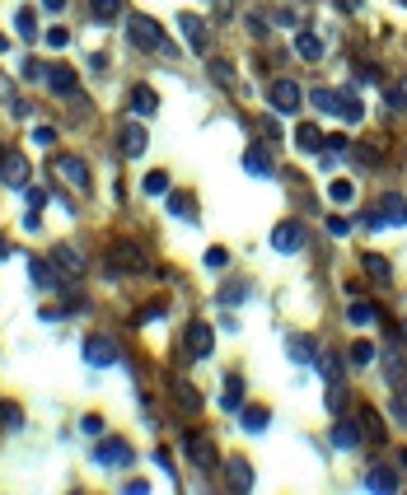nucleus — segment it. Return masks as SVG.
<instances>
[{
	"instance_id": "1",
	"label": "nucleus",
	"mask_w": 407,
	"mask_h": 495,
	"mask_svg": "<svg viewBox=\"0 0 407 495\" xmlns=\"http://www.w3.org/2000/svg\"><path fill=\"white\" fill-rule=\"evenodd\" d=\"M103 271H108V280H117V276H145V252H141V243H112Z\"/></svg>"
},
{
	"instance_id": "2",
	"label": "nucleus",
	"mask_w": 407,
	"mask_h": 495,
	"mask_svg": "<svg viewBox=\"0 0 407 495\" xmlns=\"http://www.w3.org/2000/svg\"><path fill=\"white\" fill-rule=\"evenodd\" d=\"M126 38H131V47H141V52H169L164 29H159L155 19H145V15H131V19H126Z\"/></svg>"
},
{
	"instance_id": "3",
	"label": "nucleus",
	"mask_w": 407,
	"mask_h": 495,
	"mask_svg": "<svg viewBox=\"0 0 407 495\" xmlns=\"http://www.w3.org/2000/svg\"><path fill=\"white\" fill-rule=\"evenodd\" d=\"M183 449H188L192 467H202V472H220V453H216V444H211L206 434L188 430V434H183Z\"/></svg>"
},
{
	"instance_id": "4",
	"label": "nucleus",
	"mask_w": 407,
	"mask_h": 495,
	"mask_svg": "<svg viewBox=\"0 0 407 495\" xmlns=\"http://www.w3.org/2000/svg\"><path fill=\"white\" fill-rule=\"evenodd\" d=\"M267 103H272V112L290 117V112H299V103H304V89H299L295 79H276L272 93H267Z\"/></svg>"
},
{
	"instance_id": "5",
	"label": "nucleus",
	"mask_w": 407,
	"mask_h": 495,
	"mask_svg": "<svg viewBox=\"0 0 407 495\" xmlns=\"http://www.w3.org/2000/svg\"><path fill=\"white\" fill-rule=\"evenodd\" d=\"M304 243H309V234H304V224H295V220H281V224L272 229V247H276V252H299Z\"/></svg>"
},
{
	"instance_id": "6",
	"label": "nucleus",
	"mask_w": 407,
	"mask_h": 495,
	"mask_svg": "<svg viewBox=\"0 0 407 495\" xmlns=\"http://www.w3.org/2000/svg\"><path fill=\"white\" fill-rule=\"evenodd\" d=\"M94 458L103 467H131V458H136V453H131V444H126V439H108V444H98L94 449Z\"/></svg>"
},
{
	"instance_id": "7",
	"label": "nucleus",
	"mask_w": 407,
	"mask_h": 495,
	"mask_svg": "<svg viewBox=\"0 0 407 495\" xmlns=\"http://www.w3.org/2000/svg\"><path fill=\"white\" fill-rule=\"evenodd\" d=\"M0 183L5 187H29V159L19 155V150L0 159Z\"/></svg>"
},
{
	"instance_id": "8",
	"label": "nucleus",
	"mask_w": 407,
	"mask_h": 495,
	"mask_svg": "<svg viewBox=\"0 0 407 495\" xmlns=\"http://www.w3.org/2000/svg\"><path fill=\"white\" fill-rule=\"evenodd\" d=\"M84 360H89L94 370H103V365H117V346H112L108 337H84Z\"/></svg>"
},
{
	"instance_id": "9",
	"label": "nucleus",
	"mask_w": 407,
	"mask_h": 495,
	"mask_svg": "<svg viewBox=\"0 0 407 495\" xmlns=\"http://www.w3.org/2000/svg\"><path fill=\"white\" fill-rule=\"evenodd\" d=\"M117 145H122V155H126V159H141V155H145V145H150V131H145L141 122H131V126H122Z\"/></svg>"
},
{
	"instance_id": "10",
	"label": "nucleus",
	"mask_w": 407,
	"mask_h": 495,
	"mask_svg": "<svg viewBox=\"0 0 407 495\" xmlns=\"http://www.w3.org/2000/svg\"><path fill=\"white\" fill-rule=\"evenodd\" d=\"M52 169L61 173L66 183H75L80 192H89V169H84V159H75V155H57V164Z\"/></svg>"
},
{
	"instance_id": "11",
	"label": "nucleus",
	"mask_w": 407,
	"mask_h": 495,
	"mask_svg": "<svg viewBox=\"0 0 407 495\" xmlns=\"http://www.w3.org/2000/svg\"><path fill=\"white\" fill-rule=\"evenodd\" d=\"M211 346H216L211 323H192V327H188V356H192V360H206V356H211Z\"/></svg>"
},
{
	"instance_id": "12",
	"label": "nucleus",
	"mask_w": 407,
	"mask_h": 495,
	"mask_svg": "<svg viewBox=\"0 0 407 495\" xmlns=\"http://www.w3.org/2000/svg\"><path fill=\"white\" fill-rule=\"evenodd\" d=\"M178 33L188 38V47L197 52V56H206V24L197 15H178Z\"/></svg>"
},
{
	"instance_id": "13",
	"label": "nucleus",
	"mask_w": 407,
	"mask_h": 495,
	"mask_svg": "<svg viewBox=\"0 0 407 495\" xmlns=\"http://www.w3.org/2000/svg\"><path fill=\"white\" fill-rule=\"evenodd\" d=\"M47 84H52V93H57V98H80L75 75H71L66 66H52V70H47Z\"/></svg>"
},
{
	"instance_id": "14",
	"label": "nucleus",
	"mask_w": 407,
	"mask_h": 495,
	"mask_svg": "<svg viewBox=\"0 0 407 495\" xmlns=\"http://www.w3.org/2000/svg\"><path fill=\"white\" fill-rule=\"evenodd\" d=\"M337 117L356 126L360 117H365V103H360V98H356V93H351V89H337Z\"/></svg>"
},
{
	"instance_id": "15",
	"label": "nucleus",
	"mask_w": 407,
	"mask_h": 495,
	"mask_svg": "<svg viewBox=\"0 0 407 495\" xmlns=\"http://www.w3.org/2000/svg\"><path fill=\"white\" fill-rule=\"evenodd\" d=\"M155 108H159L155 89H150V84H136V89H131V112H136V117H155Z\"/></svg>"
},
{
	"instance_id": "16",
	"label": "nucleus",
	"mask_w": 407,
	"mask_h": 495,
	"mask_svg": "<svg viewBox=\"0 0 407 495\" xmlns=\"http://www.w3.org/2000/svg\"><path fill=\"white\" fill-rule=\"evenodd\" d=\"M244 169L253 173V178H272V155H267V150H258V145H253V150H244Z\"/></svg>"
},
{
	"instance_id": "17",
	"label": "nucleus",
	"mask_w": 407,
	"mask_h": 495,
	"mask_svg": "<svg viewBox=\"0 0 407 495\" xmlns=\"http://www.w3.org/2000/svg\"><path fill=\"white\" fill-rule=\"evenodd\" d=\"M295 56H299V61H323V38L295 33Z\"/></svg>"
},
{
	"instance_id": "18",
	"label": "nucleus",
	"mask_w": 407,
	"mask_h": 495,
	"mask_svg": "<svg viewBox=\"0 0 407 495\" xmlns=\"http://www.w3.org/2000/svg\"><path fill=\"white\" fill-rule=\"evenodd\" d=\"M346 323H351V327H375L379 323V309H375V304H365V299H356V304L346 309Z\"/></svg>"
},
{
	"instance_id": "19",
	"label": "nucleus",
	"mask_w": 407,
	"mask_h": 495,
	"mask_svg": "<svg viewBox=\"0 0 407 495\" xmlns=\"http://www.w3.org/2000/svg\"><path fill=\"white\" fill-rule=\"evenodd\" d=\"M225 472H230V486H235V491H253V467L244 463V458H230Z\"/></svg>"
},
{
	"instance_id": "20",
	"label": "nucleus",
	"mask_w": 407,
	"mask_h": 495,
	"mask_svg": "<svg viewBox=\"0 0 407 495\" xmlns=\"http://www.w3.org/2000/svg\"><path fill=\"white\" fill-rule=\"evenodd\" d=\"M332 444H337V449H356L360 444V425L356 420H337V425H332Z\"/></svg>"
},
{
	"instance_id": "21",
	"label": "nucleus",
	"mask_w": 407,
	"mask_h": 495,
	"mask_svg": "<svg viewBox=\"0 0 407 495\" xmlns=\"http://www.w3.org/2000/svg\"><path fill=\"white\" fill-rule=\"evenodd\" d=\"M220 406H225V411H239V406H244V379H239V374L225 379V397H220Z\"/></svg>"
},
{
	"instance_id": "22",
	"label": "nucleus",
	"mask_w": 407,
	"mask_h": 495,
	"mask_svg": "<svg viewBox=\"0 0 407 495\" xmlns=\"http://www.w3.org/2000/svg\"><path fill=\"white\" fill-rule=\"evenodd\" d=\"M29 276H33V285H38V290H57V285H61V276H57L47 262H29Z\"/></svg>"
},
{
	"instance_id": "23",
	"label": "nucleus",
	"mask_w": 407,
	"mask_h": 495,
	"mask_svg": "<svg viewBox=\"0 0 407 495\" xmlns=\"http://www.w3.org/2000/svg\"><path fill=\"white\" fill-rule=\"evenodd\" d=\"M379 220H384V224H407V201H403V197H384Z\"/></svg>"
},
{
	"instance_id": "24",
	"label": "nucleus",
	"mask_w": 407,
	"mask_h": 495,
	"mask_svg": "<svg viewBox=\"0 0 407 495\" xmlns=\"http://www.w3.org/2000/svg\"><path fill=\"white\" fill-rule=\"evenodd\" d=\"M365 486H370V491H398V477H393L389 467H370V472H365Z\"/></svg>"
},
{
	"instance_id": "25",
	"label": "nucleus",
	"mask_w": 407,
	"mask_h": 495,
	"mask_svg": "<svg viewBox=\"0 0 407 495\" xmlns=\"http://www.w3.org/2000/svg\"><path fill=\"white\" fill-rule=\"evenodd\" d=\"M365 271L379 280V285H389L393 280V266H389V257H379V252H365Z\"/></svg>"
},
{
	"instance_id": "26",
	"label": "nucleus",
	"mask_w": 407,
	"mask_h": 495,
	"mask_svg": "<svg viewBox=\"0 0 407 495\" xmlns=\"http://www.w3.org/2000/svg\"><path fill=\"white\" fill-rule=\"evenodd\" d=\"M267 420H272V411H267V406H244V430H249V434H262Z\"/></svg>"
},
{
	"instance_id": "27",
	"label": "nucleus",
	"mask_w": 407,
	"mask_h": 495,
	"mask_svg": "<svg viewBox=\"0 0 407 495\" xmlns=\"http://www.w3.org/2000/svg\"><path fill=\"white\" fill-rule=\"evenodd\" d=\"M173 402L183 406V411H202V397H197L192 383H173Z\"/></svg>"
},
{
	"instance_id": "28",
	"label": "nucleus",
	"mask_w": 407,
	"mask_h": 495,
	"mask_svg": "<svg viewBox=\"0 0 407 495\" xmlns=\"http://www.w3.org/2000/svg\"><path fill=\"white\" fill-rule=\"evenodd\" d=\"M52 262H57V266H66V271H71V276H75V271H80V266H84V257H80V252H75V247H52Z\"/></svg>"
},
{
	"instance_id": "29",
	"label": "nucleus",
	"mask_w": 407,
	"mask_h": 495,
	"mask_svg": "<svg viewBox=\"0 0 407 495\" xmlns=\"http://www.w3.org/2000/svg\"><path fill=\"white\" fill-rule=\"evenodd\" d=\"M290 360H295V365H313V341L309 337H290Z\"/></svg>"
},
{
	"instance_id": "30",
	"label": "nucleus",
	"mask_w": 407,
	"mask_h": 495,
	"mask_svg": "<svg viewBox=\"0 0 407 495\" xmlns=\"http://www.w3.org/2000/svg\"><path fill=\"white\" fill-rule=\"evenodd\" d=\"M89 10H94V24H112V19L122 15V0H94Z\"/></svg>"
},
{
	"instance_id": "31",
	"label": "nucleus",
	"mask_w": 407,
	"mask_h": 495,
	"mask_svg": "<svg viewBox=\"0 0 407 495\" xmlns=\"http://www.w3.org/2000/svg\"><path fill=\"white\" fill-rule=\"evenodd\" d=\"M360 430L370 434V439H375V444H379V439H384V434H389V430H384V420H379V411H370V406H365V411H360Z\"/></svg>"
},
{
	"instance_id": "32",
	"label": "nucleus",
	"mask_w": 407,
	"mask_h": 495,
	"mask_svg": "<svg viewBox=\"0 0 407 495\" xmlns=\"http://www.w3.org/2000/svg\"><path fill=\"white\" fill-rule=\"evenodd\" d=\"M295 145H299V150H318V145H323L318 126H309V122H304V126H295Z\"/></svg>"
},
{
	"instance_id": "33",
	"label": "nucleus",
	"mask_w": 407,
	"mask_h": 495,
	"mask_svg": "<svg viewBox=\"0 0 407 495\" xmlns=\"http://www.w3.org/2000/svg\"><path fill=\"white\" fill-rule=\"evenodd\" d=\"M15 33H19V38H24V43H33V38H38V24H33V10H19V15H15Z\"/></svg>"
},
{
	"instance_id": "34",
	"label": "nucleus",
	"mask_w": 407,
	"mask_h": 495,
	"mask_svg": "<svg viewBox=\"0 0 407 495\" xmlns=\"http://www.w3.org/2000/svg\"><path fill=\"white\" fill-rule=\"evenodd\" d=\"M328 197H332V201H337V206H346V201H351V197H356V187L346 183V178H332V183H328Z\"/></svg>"
},
{
	"instance_id": "35",
	"label": "nucleus",
	"mask_w": 407,
	"mask_h": 495,
	"mask_svg": "<svg viewBox=\"0 0 407 495\" xmlns=\"http://www.w3.org/2000/svg\"><path fill=\"white\" fill-rule=\"evenodd\" d=\"M309 103H313L318 112H337V89H313Z\"/></svg>"
},
{
	"instance_id": "36",
	"label": "nucleus",
	"mask_w": 407,
	"mask_h": 495,
	"mask_svg": "<svg viewBox=\"0 0 407 495\" xmlns=\"http://www.w3.org/2000/svg\"><path fill=\"white\" fill-rule=\"evenodd\" d=\"M145 197H164L169 192V173H145Z\"/></svg>"
},
{
	"instance_id": "37",
	"label": "nucleus",
	"mask_w": 407,
	"mask_h": 495,
	"mask_svg": "<svg viewBox=\"0 0 407 495\" xmlns=\"http://www.w3.org/2000/svg\"><path fill=\"white\" fill-rule=\"evenodd\" d=\"M379 356V351H375V346H370V341H356V346H351V356H346V360H351V365H356V370H360V365H370V360H375Z\"/></svg>"
},
{
	"instance_id": "38",
	"label": "nucleus",
	"mask_w": 407,
	"mask_h": 495,
	"mask_svg": "<svg viewBox=\"0 0 407 495\" xmlns=\"http://www.w3.org/2000/svg\"><path fill=\"white\" fill-rule=\"evenodd\" d=\"M169 215H178V220H197V211H192V197H169Z\"/></svg>"
},
{
	"instance_id": "39",
	"label": "nucleus",
	"mask_w": 407,
	"mask_h": 495,
	"mask_svg": "<svg viewBox=\"0 0 407 495\" xmlns=\"http://www.w3.org/2000/svg\"><path fill=\"white\" fill-rule=\"evenodd\" d=\"M24 201H29V211H33V215H38V211H43V206H47V187H24Z\"/></svg>"
},
{
	"instance_id": "40",
	"label": "nucleus",
	"mask_w": 407,
	"mask_h": 495,
	"mask_svg": "<svg viewBox=\"0 0 407 495\" xmlns=\"http://www.w3.org/2000/svg\"><path fill=\"white\" fill-rule=\"evenodd\" d=\"M249 299V285H225L220 290V304H244Z\"/></svg>"
},
{
	"instance_id": "41",
	"label": "nucleus",
	"mask_w": 407,
	"mask_h": 495,
	"mask_svg": "<svg viewBox=\"0 0 407 495\" xmlns=\"http://www.w3.org/2000/svg\"><path fill=\"white\" fill-rule=\"evenodd\" d=\"M0 420H5L10 430H19V425H24V411H19V406H10V402H0Z\"/></svg>"
},
{
	"instance_id": "42",
	"label": "nucleus",
	"mask_w": 407,
	"mask_h": 495,
	"mask_svg": "<svg viewBox=\"0 0 407 495\" xmlns=\"http://www.w3.org/2000/svg\"><path fill=\"white\" fill-rule=\"evenodd\" d=\"M318 370H323V379H328V383H337V374H342V360H337V356H323V360H318Z\"/></svg>"
},
{
	"instance_id": "43",
	"label": "nucleus",
	"mask_w": 407,
	"mask_h": 495,
	"mask_svg": "<svg viewBox=\"0 0 407 495\" xmlns=\"http://www.w3.org/2000/svg\"><path fill=\"white\" fill-rule=\"evenodd\" d=\"M225 262H230L225 247H211V252H206V266H211V271H225Z\"/></svg>"
},
{
	"instance_id": "44",
	"label": "nucleus",
	"mask_w": 407,
	"mask_h": 495,
	"mask_svg": "<svg viewBox=\"0 0 407 495\" xmlns=\"http://www.w3.org/2000/svg\"><path fill=\"white\" fill-rule=\"evenodd\" d=\"M328 411H346V388L332 383V393H328Z\"/></svg>"
},
{
	"instance_id": "45",
	"label": "nucleus",
	"mask_w": 407,
	"mask_h": 495,
	"mask_svg": "<svg viewBox=\"0 0 407 495\" xmlns=\"http://www.w3.org/2000/svg\"><path fill=\"white\" fill-rule=\"evenodd\" d=\"M249 33H253V38H267V15L253 10V15H249Z\"/></svg>"
},
{
	"instance_id": "46",
	"label": "nucleus",
	"mask_w": 407,
	"mask_h": 495,
	"mask_svg": "<svg viewBox=\"0 0 407 495\" xmlns=\"http://www.w3.org/2000/svg\"><path fill=\"white\" fill-rule=\"evenodd\" d=\"M211 79H220V84H230V79H235V70H230L225 61H211Z\"/></svg>"
},
{
	"instance_id": "47",
	"label": "nucleus",
	"mask_w": 407,
	"mask_h": 495,
	"mask_svg": "<svg viewBox=\"0 0 407 495\" xmlns=\"http://www.w3.org/2000/svg\"><path fill=\"white\" fill-rule=\"evenodd\" d=\"M384 374H389V383H398V379H403V360L389 356V360H384Z\"/></svg>"
},
{
	"instance_id": "48",
	"label": "nucleus",
	"mask_w": 407,
	"mask_h": 495,
	"mask_svg": "<svg viewBox=\"0 0 407 495\" xmlns=\"http://www.w3.org/2000/svg\"><path fill=\"white\" fill-rule=\"evenodd\" d=\"M80 430L89 434V439H98V434H103V420H98V416H84V420H80Z\"/></svg>"
},
{
	"instance_id": "49",
	"label": "nucleus",
	"mask_w": 407,
	"mask_h": 495,
	"mask_svg": "<svg viewBox=\"0 0 407 495\" xmlns=\"http://www.w3.org/2000/svg\"><path fill=\"white\" fill-rule=\"evenodd\" d=\"M393 420L407 430V397H393Z\"/></svg>"
},
{
	"instance_id": "50",
	"label": "nucleus",
	"mask_w": 407,
	"mask_h": 495,
	"mask_svg": "<svg viewBox=\"0 0 407 495\" xmlns=\"http://www.w3.org/2000/svg\"><path fill=\"white\" fill-rule=\"evenodd\" d=\"M66 43H71V33H66V29H52V33H47V47H57V52H61Z\"/></svg>"
},
{
	"instance_id": "51",
	"label": "nucleus",
	"mask_w": 407,
	"mask_h": 495,
	"mask_svg": "<svg viewBox=\"0 0 407 495\" xmlns=\"http://www.w3.org/2000/svg\"><path fill=\"white\" fill-rule=\"evenodd\" d=\"M276 24H281V29H299V15H295V10H281V15H276Z\"/></svg>"
},
{
	"instance_id": "52",
	"label": "nucleus",
	"mask_w": 407,
	"mask_h": 495,
	"mask_svg": "<svg viewBox=\"0 0 407 495\" xmlns=\"http://www.w3.org/2000/svg\"><path fill=\"white\" fill-rule=\"evenodd\" d=\"M89 70H94V75H103V70H108V56H103V52H94V56H89Z\"/></svg>"
},
{
	"instance_id": "53",
	"label": "nucleus",
	"mask_w": 407,
	"mask_h": 495,
	"mask_svg": "<svg viewBox=\"0 0 407 495\" xmlns=\"http://www.w3.org/2000/svg\"><path fill=\"white\" fill-rule=\"evenodd\" d=\"M262 136H267V140H281V126H276V117H267V122H262Z\"/></svg>"
},
{
	"instance_id": "54",
	"label": "nucleus",
	"mask_w": 407,
	"mask_h": 495,
	"mask_svg": "<svg viewBox=\"0 0 407 495\" xmlns=\"http://www.w3.org/2000/svg\"><path fill=\"white\" fill-rule=\"evenodd\" d=\"M33 140H38V145H52V140H57V131H52V126H38V131H33Z\"/></svg>"
},
{
	"instance_id": "55",
	"label": "nucleus",
	"mask_w": 407,
	"mask_h": 495,
	"mask_svg": "<svg viewBox=\"0 0 407 495\" xmlns=\"http://www.w3.org/2000/svg\"><path fill=\"white\" fill-rule=\"evenodd\" d=\"M155 463H159V467H164V472H169V477H173V458H169V453H164V449H155Z\"/></svg>"
},
{
	"instance_id": "56",
	"label": "nucleus",
	"mask_w": 407,
	"mask_h": 495,
	"mask_svg": "<svg viewBox=\"0 0 407 495\" xmlns=\"http://www.w3.org/2000/svg\"><path fill=\"white\" fill-rule=\"evenodd\" d=\"M43 10H52V15H61V10H66V0H43Z\"/></svg>"
},
{
	"instance_id": "57",
	"label": "nucleus",
	"mask_w": 407,
	"mask_h": 495,
	"mask_svg": "<svg viewBox=\"0 0 407 495\" xmlns=\"http://www.w3.org/2000/svg\"><path fill=\"white\" fill-rule=\"evenodd\" d=\"M337 10H346V15H356V10H360V0H337Z\"/></svg>"
},
{
	"instance_id": "58",
	"label": "nucleus",
	"mask_w": 407,
	"mask_h": 495,
	"mask_svg": "<svg viewBox=\"0 0 407 495\" xmlns=\"http://www.w3.org/2000/svg\"><path fill=\"white\" fill-rule=\"evenodd\" d=\"M5 257H10V243H5V238H0V262H5Z\"/></svg>"
},
{
	"instance_id": "59",
	"label": "nucleus",
	"mask_w": 407,
	"mask_h": 495,
	"mask_svg": "<svg viewBox=\"0 0 407 495\" xmlns=\"http://www.w3.org/2000/svg\"><path fill=\"white\" fill-rule=\"evenodd\" d=\"M398 337H403V341H407V327H398Z\"/></svg>"
},
{
	"instance_id": "60",
	"label": "nucleus",
	"mask_w": 407,
	"mask_h": 495,
	"mask_svg": "<svg viewBox=\"0 0 407 495\" xmlns=\"http://www.w3.org/2000/svg\"><path fill=\"white\" fill-rule=\"evenodd\" d=\"M5 47H10V43H5V38H0V52H5Z\"/></svg>"
},
{
	"instance_id": "61",
	"label": "nucleus",
	"mask_w": 407,
	"mask_h": 495,
	"mask_svg": "<svg viewBox=\"0 0 407 495\" xmlns=\"http://www.w3.org/2000/svg\"><path fill=\"white\" fill-rule=\"evenodd\" d=\"M403 467H407V449H403Z\"/></svg>"
},
{
	"instance_id": "62",
	"label": "nucleus",
	"mask_w": 407,
	"mask_h": 495,
	"mask_svg": "<svg viewBox=\"0 0 407 495\" xmlns=\"http://www.w3.org/2000/svg\"><path fill=\"white\" fill-rule=\"evenodd\" d=\"M0 159H5V155H0Z\"/></svg>"
},
{
	"instance_id": "63",
	"label": "nucleus",
	"mask_w": 407,
	"mask_h": 495,
	"mask_svg": "<svg viewBox=\"0 0 407 495\" xmlns=\"http://www.w3.org/2000/svg\"><path fill=\"white\" fill-rule=\"evenodd\" d=\"M403 5H407V0H403Z\"/></svg>"
}]
</instances>
